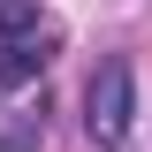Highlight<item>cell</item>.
<instances>
[{
	"instance_id": "obj_2",
	"label": "cell",
	"mask_w": 152,
	"mask_h": 152,
	"mask_svg": "<svg viewBox=\"0 0 152 152\" xmlns=\"http://www.w3.org/2000/svg\"><path fill=\"white\" fill-rule=\"evenodd\" d=\"M129 114H137V76H129V61L122 53H107L91 69V91H84V129H91V145H122L129 137Z\"/></svg>"
},
{
	"instance_id": "obj_1",
	"label": "cell",
	"mask_w": 152,
	"mask_h": 152,
	"mask_svg": "<svg viewBox=\"0 0 152 152\" xmlns=\"http://www.w3.org/2000/svg\"><path fill=\"white\" fill-rule=\"evenodd\" d=\"M53 15H38V0H0V91L31 84L53 61Z\"/></svg>"
}]
</instances>
